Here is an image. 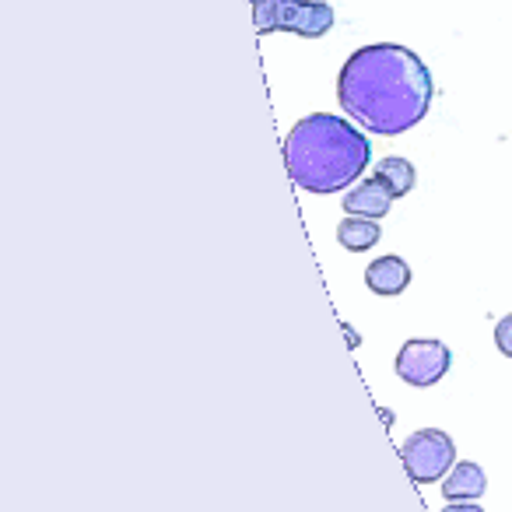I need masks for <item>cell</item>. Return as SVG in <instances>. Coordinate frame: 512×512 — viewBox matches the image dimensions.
Instances as JSON below:
<instances>
[{
    "label": "cell",
    "instance_id": "8",
    "mask_svg": "<svg viewBox=\"0 0 512 512\" xmlns=\"http://www.w3.org/2000/svg\"><path fill=\"white\" fill-rule=\"evenodd\" d=\"M488 488V477L477 463H456L446 477H442V498L446 502H477Z\"/></svg>",
    "mask_w": 512,
    "mask_h": 512
},
{
    "label": "cell",
    "instance_id": "2",
    "mask_svg": "<svg viewBox=\"0 0 512 512\" xmlns=\"http://www.w3.org/2000/svg\"><path fill=\"white\" fill-rule=\"evenodd\" d=\"M372 144L355 123L334 113H313L299 120L285 137V165L295 186L309 193H337L365 176Z\"/></svg>",
    "mask_w": 512,
    "mask_h": 512
},
{
    "label": "cell",
    "instance_id": "3",
    "mask_svg": "<svg viewBox=\"0 0 512 512\" xmlns=\"http://www.w3.org/2000/svg\"><path fill=\"white\" fill-rule=\"evenodd\" d=\"M253 25L260 36L292 32L302 39H320L334 29V8L327 0H253Z\"/></svg>",
    "mask_w": 512,
    "mask_h": 512
},
{
    "label": "cell",
    "instance_id": "4",
    "mask_svg": "<svg viewBox=\"0 0 512 512\" xmlns=\"http://www.w3.org/2000/svg\"><path fill=\"white\" fill-rule=\"evenodd\" d=\"M400 460H404L414 484H435L456 467V446L442 428H421L404 439Z\"/></svg>",
    "mask_w": 512,
    "mask_h": 512
},
{
    "label": "cell",
    "instance_id": "6",
    "mask_svg": "<svg viewBox=\"0 0 512 512\" xmlns=\"http://www.w3.org/2000/svg\"><path fill=\"white\" fill-rule=\"evenodd\" d=\"M393 200H397V193H393L379 176H372V179H362L355 190H348V197H344V211L358 214V218H376L379 221L383 214L393 211Z\"/></svg>",
    "mask_w": 512,
    "mask_h": 512
},
{
    "label": "cell",
    "instance_id": "11",
    "mask_svg": "<svg viewBox=\"0 0 512 512\" xmlns=\"http://www.w3.org/2000/svg\"><path fill=\"white\" fill-rule=\"evenodd\" d=\"M495 348L502 351L505 358H512V313L495 323Z\"/></svg>",
    "mask_w": 512,
    "mask_h": 512
},
{
    "label": "cell",
    "instance_id": "9",
    "mask_svg": "<svg viewBox=\"0 0 512 512\" xmlns=\"http://www.w3.org/2000/svg\"><path fill=\"white\" fill-rule=\"evenodd\" d=\"M337 239H341V246L351 249V253H365V249H372L379 239H383V232H379L376 218H358V214H348V218L337 225Z\"/></svg>",
    "mask_w": 512,
    "mask_h": 512
},
{
    "label": "cell",
    "instance_id": "5",
    "mask_svg": "<svg viewBox=\"0 0 512 512\" xmlns=\"http://www.w3.org/2000/svg\"><path fill=\"white\" fill-rule=\"evenodd\" d=\"M453 365V351L432 337H411L397 351V376L407 386H435Z\"/></svg>",
    "mask_w": 512,
    "mask_h": 512
},
{
    "label": "cell",
    "instance_id": "12",
    "mask_svg": "<svg viewBox=\"0 0 512 512\" xmlns=\"http://www.w3.org/2000/svg\"><path fill=\"white\" fill-rule=\"evenodd\" d=\"M442 512H484L477 502H446V509Z\"/></svg>",
    "mask_w": 512,
    "mask_h": 512
},
{
    "label": "cell",
    "instance_id": "7",
    "mask_svg": "<svg viewBox=\"0 0 512 512\" xmlns=\"http://www.w3.org/2000/svg\"><path fill=\"white\" fill-rule=\"evenodd\" d=\"M365 285L376 295H400L411 285V267L400 260V256H379L365 267Z\"/></svg>",
    "mask_w": 512,
    "mask_h": 512
},
{
    "label": "cell",
    "instance_id": "10",
    "mask_svg": "<svg viewBox=\"0 0 512 512\" xmlns=\"http://www.w3.org/2000/svg\"><path fill=\"white\" fill-rule=\"evenodd\" d=\"M376 176L383 179V183L390 186L397 197H407V193L414 190V183H418V172H414V165L407 162V158H400V155L383 158V162L376 165Z\"/></svg>",
    "mask_w": 512,
    "mask_h": 512
},
{
    "label": "cell",
    "instance_id": "1",
    "mask_svg": "<svg viewBox=\"0 0 512 512\" xmlns=\"http://www.w3.org/2000/svg\"><path fill=\"white\" fill-rule=\"evenodd\" d=\"M432 74L421 57L397 43L355 50L337 74V102L369 134L397 137L418 127L432 106Z\"/></svg>",
    "mask_w": 512,
    "mask_h": 512
}]
</instances>
